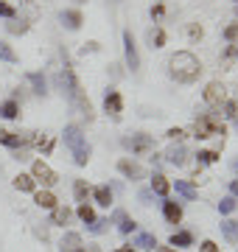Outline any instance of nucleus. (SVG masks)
<instances>
[{
	"label": "nucleus",
	"mask_w": 238,
	"mask_h": 252,
	"mask_svg": "<svg viewBox=\"0 0 238 252\" xmlns=\"http://www.w3.org/2000/svg\"><path fill=\"white\" fill-rule=\"evenodd\" d=\"M0 17H9V20H14V17H17V11L11 9L9 3H3V0H0Z\"/></svg>",
	"instance_id": "36"
},
{
	"label": "nucleus",
	"mask_w": 238,
	"mask_h": 252,
	"mask_svg": "<svg viewBox=\"0 0 238 252\" xmlns=\"http://www.w3.org/2000/svg\"><path fill=\"white\" fill-rule=\"evenodd\" d=\"M154 250H157V252H171L168 247H154Z\"/></svg>",
	"instance_id": "47"
},
{
	"label": "nucleus",
	"mask_w": 238,
	"mask_h": 252,
	"mask_svg": "<svg viewBox=\"0 0 238 252\" xmlns=\"http://www.w3.org/2000/svg\"><path fill=\"white\" fill-rule=\"evenodd\" d=\"M76 3H87V0H76Z\"/></svg>",
	"instance_id": "48"
},
{
	"label": "nucleus",
	"mask_w": 238,
	"mask_h": 252,
	"mask_svg": "<svg viewBox=\"0 0 238 252\" xmlns=\"http://www.w3.org/2000/svg\"><path fill=\"white\" fill-rule=\"evenodd\" d=\"M168 244H171V247H191L193 235L188 233V230H179V233H174L171 238H168Z\"/></svg>",
	"instance_id": "23"
},
{
	"label": "nucleus",
	"mask_w": 238,
	"mask_h": 252,
	"mask_svg": "<svg viewBox=\"0 0 238 252\" xmlns=\"http://www.w3.org/2000/svg\"><path fill=\"white\" fill-rule=\"evenodd\" d=\"M118 171L123 174L126 180H143V177H146L143 165H138V162H132V160H120L118 162Z\"/></svg>",
	"instance_id": "11"
},
{
	"label": "nucleus",
	"mask_w": 238,
	"mask_h": 252,
	"mask_svg": "<svg viewBox=\"0 0 238 252\" xmlns=\"http://www.w3.org/2000/svg\"><path fill=\"white\" fill-rule=\"evenodd\" d=\"M202 252H219V247L213 241H202Z\"/></svg>",
	"instance_id": "41"
},
{
	"label": "nucleus",
	"mask_w": 238,
	"mask_h": 252,
	"mask_svg": "<svg viewBox=\"0 0 238 252\" xmlns=\"http://www.w3.org/2000/svg\"><path fill=\"white\" fill-rule=\"evenodd\" d=\"M73 193H76V202H84V199H87V182L76 180L73 182Z\"/></svg>",
	"instance_id": "29"
},
{
	"label": "nucleus",
	"mask_w": 238,
	"mask_h": 252,
	"mask_svg": "<svg viewBox=\"0 0 238 252\" xmlns=\"http://www.w3.org/2000/svg\"><path fill=\"white\" fill-rule=\"evenodd\" d=\"M163 216L171 221V224H179L182 221V207L177 202H163Z\"/></svg>",
	"instance_id": "14"
},
{
	"label": "nucleus",
	"mask_w": 238,
	"mask_h": 252,
	"mask_svg": "<svg viewBox=\"0 0 238 252\" xmlns=\"http://www.w3.org/2000/svg\"><path fill=\"white\" fill-rule=\"evenodd\" d=\"M163 3H157V6H154V9H151V17H163Z\"/></svg>",
	"instance_id": "42"
},
{
	"label": "nucleus",
	"mask_w": 238,
	"mask_h": 252,
	"mask_svg": "<svg viewBox=\"0 0 238 252\" xmlns=\"http://www.w3.org/2000/svg\"><path fill=\"white\" fill-rule=\"evenodd\" d=\"M23 6H28V9H31V14L37 17V3H34V0H23Z\"/></svg>",
	"instance_id": "43"
},
{
	"label": "nucleus",
	"mask_w": 238,
	"mask_h": 252,
	"mask_svg": "<svg viewBox=\"0 0 238 252\" xmlns=\"http://www.w3.org/2000/svg\"><path fill=\"white\" fill-rule=\"evenodd\" d=\"M221 233H224V238H227V241L236 244L238 241V221H233V219L221 221Z\"/></svg>",
	"instance_id": "24"
},
{
	"label": "nucleus",
	"mask_w": 238,
	"mask_h": 252,
	"mask_svg": "<svg viewBox=\"0 0 238 252\" xmlns=\"http://www.w3.org/2000/svg\"><path fill=\"white\" fill-rule=\"evenodd\" d=\"M79 219H82L84 224H92L95 221V213H92L90 205H79Z\"/></svg>",
	"instance_id": "27"
},
{
	"label": "nucleus",
	"mask_w": 238,
	"mask_h": 252,
	"mask_svg": "<svg viewBox=\"0 0 238 252\" xmlns=\"http://www.w3.org/2000/svg\"><path fill=\"white\" fill-rule=\"evenodd\" d=\"M70 216H73V210H70V207H64V205H56L54 210H51V224H59V227H64L67 221H70Z\"/></svg>",
	"instance_id": "13"
},
{
	"label": "nucleus",
	"mask_w": 238,
	"mask_h": 252,
	"mask_svg": "<svg viewBox=\"0 0 238 252\" xmlns=\"http://www.w3.org/2000/svg\"><path fill=\"white\" fill-rule=\"evenodd\" d=\"M168 67H171V76H174L177 81H182V84L196 81L199 79V73H202L199 59H196L191 51H177V54L168 59Z\"/></svg>",
	"instance_id": "2"
},
{
	"label": "nucleus",
	"mask_w": 238,
	"mask_h": 252,
	"mask_svg": "<svg viewBox=\"0 0 238 252\" xmlns=\"http://www.w3.org/2000/svg\"><path fill=\"white\" fill-rule=\"evenodd\" d=\"M62 87H64V93H67V98L73 101V104L82 109L87 118H92V104L87 101V95L82 93V81H79V76H76L73 64H70V59H67L64 51H62Z\"/></svg>",
	"instance_id": "1"
},
{
	"label": "nucleus",
	"mask_w": 238,
	"mask_h": 252,
	"mask_svg": "<svg viewBox=\"0 0 238 252\" xmlns=\"http://www.w3.org/2000/svg\"><path fill=\"white\" fill-rule=\"evenodd\" d=\"M31 143L37 146V149H45V154H51V149H54V140H51V137H45V135H37Z\"/></svg>",
	"instance_id": "28"
},
{
	"label": "nucleus",
	"mask_w": 238,
	"mask_h": 252,
	"mask_svg": "<svg viewBox=\"0 0 238 252\" xmlns=\"http://www.w3.org/2000/svg\"><path fill=\"white\" fill-rule=\"evenodd\" d=\"M76 252H87V250H76Z\"/></svg>",
	"instance_id": "49"
},
{
	"label": "nucleus",
	"mask_w": 238,
	"mask_h": 252,
	"mask_svg": "<svg viewBox=\"0 0 238 252\" xmlns=\"http://www.w3.org/2000/svg\"><path fill=\"white\" fill-rule=\"evenodd\" d=\"M9 31H11V34H26V31H28V23H20V26H17V23H11Z\"/></svg>",
	"instance_id": "38"
},
{
	"label": "nucleus",
	"mask_w": 238,
	"mask_h": 252,
	"mask_svg": "<svg viewBox=\"0 0 238 252\" xmlns=\"http://www.w3.org/2000/svg\"><path fill=\"white\" fill-rule=\"evenodd\" d=\"M20 115V104L14 98H9V101H3L0 104V118H6V121H14V118Z\"/></svg>",
	"instance_id": "17"
},
{
	"label": "nucleus",
	"mask_w": 238,
	"mask_h": 252,
	"mask_svg": "<svg viewBox=\"0 0 238 252\" xmlns=\"http://www.w3.org/2000/svg\"><path fill=\"white\" fill-rule=\"evenodd\" d=\"M135 221H132V219H126V216H120V233H132V230H135Z\"/></svg>",
	"instance_id": "37"
},
{
	"label": "nucleus",
	"mask_w": 238,
	"mask_h": 252,
	"mask_svg": "<svg viewBox=\"0 0 238 252\" xmlns=\"http://www.w3.org/2000/svg\"><path fill=\"white\" fill-rule=\"evenodd\" d=\"M31 177H34V182H42V185H48V188L56 185V180H59L54 168H51L48 162H42V160H37L34 165H31Z\"/></svg>",
	"instance_id": "5"
},
{
	"label": "nucleus",
	"mask_w": 238,
	"mask_h": 252,
	"mask_svg": "<svg viewBox=\"0 0 238 252\" xmlns=\"http://www.w3.org/2000/svg\"><path fill=\"white\" fill-rule=\"evenodd\" d=\"M168 190H171V182L165 180L163 174H154V177H151V193H157V196H168Z\"/></svg>",
	"instance_id": "16"
},
{
	"label": "nucleus",
	"mask_w": 238,
	"mask_h": 252,
	"mask_svg": "<svg viewBox=\"0 0 238 252\" xmlns=\"http://www.w3.org/2000/svg\"><path fill=\"white\" fill-rule=\"evenodd\" d=\"M112 3H120V0H112Z\"/></svg>",
	"instance_id": "50"
},
{
	"label": "nucleus",
	"mask_w": 238,
	"mask_h": 252,
	"mask_svg": "<svg viewBox=\"0 0 238 252\" xmlns=\"http://www.w3.org/2000/svg\"><path fill=\"white\" fill-rule=\"evenodd\" d=\"M230 190H233V196H238V180L233 182V185H230Z\"/></svg>",
	"instance_id": "45"
},
{
	"label": "nucleus",
	"mask_w": 238,
	"mask_h": 252,
	"mask_svg": "<svg viewBox=\"0 0 238 252\" xmlns=\"http://www.w3.org/2000/svg\"><path fill=\"white\" fill-rule=\"evenodd\" d=\"M76 250H82V235L79 233H67L62 238V252H76Z\"/></svg>",
	"instance_id": "18"
},
{
	"label": "nucleus",
	"mask_w": 238,
	"mask_h": 252,
	"mask_svg": "<svg viewBox=\"0 0 238 252\" xmlns=\"http://www.w3.org/2000/svg\"><path fill=\"white\" fill-rule=\"evenodd\" d=\"M174 188H177V193H182V196L188 199V202H193V199H196V188H193L191 182L177 180V182H174Z\"/></svg>",
	"instance_id": "25"
},
{
	"label": "nucleus",
	"mask_w": 238,
	"mask_h": 252,
	"mask_svg": "<svg viewBox=\"0 0 238 252\" xmlns=\"http://www.w3.org/2000/svg\"><path fill=\"white\" fill-rule=\"evenodd\" d=\"M92 196H95V202H98L101 207H110L112 205V190L107 188V185H98V188L92 190Z\"/></svg>",
	"instance_id": "22"
},
{
	"label": "nucleus",
	"mask_w": 238,
	"mask_h": 252,
	"mask_svg": "<svg viewBox=\"0 0 238 252\" xmlns=\"http://www.w3.org/2000/svg\"><path fill=\"white\" fill-rule=\"evenodd\" d=\"M149 199H151V190H143V193H140V202H143V205H149Z\"/></svg>",
	"instance_id": "44"
},
{
	"label": "nucleus",
	"mask_w": 238,
	"mask_h": 252,
	"mask_svg": "<svg viewBox=\"0 0 238 252\" xmlns=\"http://www.w3.org/2000/svg\"><path fill=\"white\" fill-rule=\"evenodd\" d=\"M221 107H224V115H227V118H238V101L227 98L224 104H221Z\"/></svg>",
	"instance_id": "33"
},
{
	"label": "nucleus",
	"mask_w": 238,
	"mask_h": 252,
	"mask_svg": "<svg viewBox=\"0 0 238 252\" xmlns=\"http://www.w3.org/2000/svg\"><path fill=\"white\" fill-rule=\"evenodd\" d=\"M236 129H238V121H236Z\"/></svg>",
	"instance_id": "51"
},
{
	"label": "nucleus",
	"mask_w": 238,
	"mask_h": 252,
	"mask_svg": "<svg viewBox=\"0 0 238 252\" xmlns=\"http://www.w3.org/2000/svg\"><path fill=\"white\" fill-rule=\"evenodd\" d=\"M34 202H37L39 207H45V210H54L56 207V196L51 193V190H39V193H34Z\"/></svg>",
	"instance_id": "19"
},
{
	"label": "nucleus",
	"mask_w": 238,
	"mask_h": 252,
	"mask_svg": "<svg viewBox=\"0 0 238 252\" xmlns=\"http://www.w3.org/2000/svg\"><path fill=\"white\" fill-rule=\"evenodd\" d=\"M123 51H126V64L132 67V73H135L140 67V56H138V45H135L132 31H123Z\"/></svg>",
	"instance_id": "8"
},
{
	"label": "nucleus",
	"mask_w": 238,
	"mask_h": 252,
	"mask_svg": "<svg viewBox=\"0 0 238 252\" xmlns=\"http://www.w3.org/2000/svg\"><path fill=\"white\" fill-rule=\"evenodd\" d=\"M196 157H199V165H210V162H216V160H219V154H216V152H210V149H208V152H199Z\"/></svg>",
	"instance_id": "32"
},
{
	"label": "nucleus",
	"mask_w": 238,
	"mask_h": 252,
	"mask_svg": "<svg viewBox=\"0 0 238 252\" xmlns=\"http://www.w3.org/2000/svg\"><path fill=\"white\" fill-rule=\"evenodd\" d=\"M132 247H140V250H154V247H157V238H154L151 233H140V235H135Z\"/></svg>",
	"instance_id": "21"
},
{
	"label": "nucleus",
	"mask_w": 238,
	"mask_h": 252,
	"mask_svg": "<svg viewBox=\"0 0 238 252\" xmlns=\"http://www.w3.org/2000/svg\"><path fill=\"white\" fill-rule=\"evenodd\" d=\"M123 146L132 149V154H143L154 146V137L151 135H132V137H123Z\"/></svg>",
	"instance_id": "7"
},
{
	"label": "nucleus",
	"mask_w": 238,
	"mask_h": 252,
	"mask_svg": "<svg viewBox=\"0 0 238 252\" xmlns=\"http://www.w3.org/2000/svg\"><path fill=\"white\" fill-rule=\"evenodd\" d=\"M62 23L70 28V31H79V28H82V11H76V9L62 11Z\"/></svg>",
	"instance_id": "15"
},
{
	"label": "nucleus",
	"mask_w": 238,
	"mask_h": 252,
	"mask_svg": "<svg viewBox=\"0 0 238 252\" xmlns=\"http://www.w3.org/2000/svg\"><path fill=\"white\" fill-rule=\"evenodd\" d=\"M120 109H123V98H120L118 90H110L104 95V112L112 118H120Z\"/></svg>",
	"instance_id": "9"
},
{
	"label": "nucleus",
	"mask_w": 238,
	"mask_h": 252,
	"mask_svg": "<svg viewBox=\"0 0 238 252\" xmlns=\"http://www.w3.org/2000/svg\"><path fill=\"white\" fill-rule=\"evenodd\" d=\"M227 101V90H224V84L221 81H210L208 87H205V104H210V107H221Z\"/></svg>",
	"instance_id": "6"
},
{
	"label": "nucleus",
	"mask_w": 238,
	"mask_h": 252,
	"mask_svg": "<svg viewBox=\"0 0 238 252\" xmlns=\"http://www.w3.org/2000/svg\"><path fill=\"white\" fill-rule=\"evenodd\" d=\"M34 185H37V182H34V177H31V174H17V177H14V188H17V190L31 193V190H34Z\"/></svg>",
	"instance_id": "20"
},
{
	"label": "nucleus",
	"mask_w": 238,
	"mask_h": 252,
	"mask_svg": "<svg viewBox=\"0 0 238 252\" xmlns=\"http://www.w3.org/2000/svg\"><path fill=\"white\" fill-rule=\"evenodd\" d=\"M115 252H135V250H132V247H118Z\"/></svg>",
	"instance_id": "46"
},
{
	"label": "nucleus",
	"mask_w": 238,
	"mask_h": 252,
	"mask_svg": "<svg viewBox=\"0 0 238 252\" xmlns=\"http://www.w3.org/2000/svg\"><path fill=\"white\" fill-rule=\"evenodd\" d=\"M168 137H171V140H182L185 132H182V129H168Z\"/></svg>",
	"instance_id": "40"
},
{
	"label": "nucleus",
	"mask_w": 238,
	"mask_h": 252,
	"mask_svg": "<svg viewBox=\"0 0 238 252\" xmlns=\"http://www.w3.org/2000/svg\"><path fill=\"white\" fill-rule=\"evenodd\" d=\"M28 81L34 84V93H37V95H48V84L39 73H28Z\"/></svg>",
	"instance_id": "26"
},
{
	"label": "nucleus",
	"mask_w": 238,
	"mask_h": 252,
	"mask_svg": "<svg viewBox=\"0 0 238 252\" xmlns=\"http://www.w3.org/2000/svg\"><path fill=\"white\" fill-rule=\"evenodd\" d=\"M236 207H238L236 196H224V199H221V202H219V210H221V213H233Z\"/></svg>",
	"instance_id": "30"
},
{
	"label": "nucleus",
	"mask_w": 238,
	"mask_h": 252,
	"mask_svg": "<svg viewBox=\"0 0 238 252\" xmlns=\"http://www.w3.org/2000/svg\"><path fill=\"white\" fill-rule=\"evenodd\" d=\"M224 39H227V42H236L238 39V23H233V26L224 28Z\"/></svg>",
	"instance_id": "35"
},
{
	"label": "nucleus",
	"mask_w": 238,
	"mask_h": 252,
	"mask_svg": "<svg viewBox=\"0 0 238 252\" xmlns=\"http://www.w3.org/2000/svg\"><path fill=\"white\" fill-rule=\"evenodd\" d=\"M0 59H3V62H17V54H14L6 42H0Z\"/></svg>",
	"instance_id": "31"
},
{
	"label": "nucleus",
	"mask_w": 238,
	"mask_h": 252,
	"mask_svg": "<svg viewBox=\"0 0 238 252\" xmlns=\"http://www.w3.org/2000/svg\"><path fill=\"white\" fill-rule=\"evenodd\" d=\"M188 34H191V39H202V26L199 23H193V26L188 28Z\"/></svg>",
	"instance_id": "39"
},
{
	"label": "nucleus",
	"mask_w": 238,
	"mask_h": 252,
	"mask_svg": "<svg viewBox=\"0 0 238 252\" xmlns=\"http://www.w3.org/2000/svg\"><path fill=\"white\" fill-rule=\"evenodd\" d=\"M64 146H70V152H73V162L76 165H87V160H90V146L84 143V135L82 129L76 124L64 126Z\"/></svg>",
	"instance_id": "3"
},
{
	"label": "nucleus",
	"mask_w": 238,
	"mask_h": 252,
	"mask_svg": "<svg viewBox=\"0 0 238 252\" xmlns=\"http://www.w3.org/2000/svg\"><path fill=\"white\" fill-rule=\"evenodd\" d=\"M165 160L171 162V165H185V162H188V152H185V146L182 143L171 146V149L165 152Z\"/></svg>",
	"instance_id": "12"
},
{
	"label": "nucleus",
	"mask_w": 238,
	"mask_h": 252,
	"mask_svg": "<svg viewBox=\"0 0 238 252\" xmlns=\"http://www.w3.org/2000/svg\"><path fill=\"white\" fill-rule=\"evenodd\" d=\"M193 135L205 140V137H213V135H224V124H219L213 115H205L193 124Z\"/></svg>",
	"instance_id": "4"
},
{
	"label": "nucleus",
	"mask_w": 238,
	"mask_h": 252,
	"mask_svg": "<svg viewBox=\"0 0 238 252\" xmlns=\"http://www.w3.org/2000/svg\"><path fill=\"white\" fill-rule=\"evenodd\" d=\"M163 45H165V31L157 28L154 34H151V48H163Z\"/></svg>",
	"instance_id": "34"
},
{
	"label": "nucleus",
	"mask_w": 238,
	"mask_h": 252,
	"mask_svg": "<svg viewBox=\"0 0 238 252\" xmlns=\"http://www.w3.org/2000/svg\"><path fill=\"white\" fill-rule=\"evenodd\" d=\"M0 143L9 146V149H20V146L31 143V137H28V135H20V132H6V129H0Z\"/></svg>",
	"instance_id": "10"
}]
</instances>
